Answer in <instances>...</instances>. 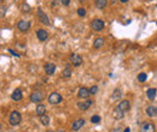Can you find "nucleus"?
I'll return each instance as SVG.
<instances>
[{"mask_svg":"<svg viewBox=\"0 0 157 132\" xmlns=\"http://www.w3.org/2000/svg\"><path fill=\"white\" fill-rule=\"evenodd\" d=\"M22 121V115L18 111H13L10 113V117H9V123L11 126H17L20 125V123Z\"/></svg>","mask_w":157,"mask_h":132,"instance_id":"f257e3e1","label":"nucleus"},{"mask_svg":"<svg viewBox=\"0 0 157 132\" xmlns=\"http://www.w3.org/2000/svg\"><path fill=\"white\" fill-rule=\"evenodd\" d=\"M29 99H30V101L34 102V103H40L41 101H44L45 95H44V93L40 91V90H34L30 94V97H29Z\"/></svg>","mask_w":157,"mask_h":132,"instance_id":"f03ea898","label":"nucleus"},{"mask_svg":"<svg viewBox=\"0 0 157 132\" xmlns=\"http://www.w3.org/2000/svg\"><path fill=\"white\" fill-rule=\"evenodd\" d=\"M91 28H92V30H94V31H102L105 28V23H104V21L97 18V19H93L91 22Z\"/></svg>","mask_w":157,"mask_h":132,"instance_id":"7ed1b4c3","label":"nucleus"},{"mask_svg":"<svg viewBox=\"0 0 157 132\" xmlns=\"http://www.w3.org/2000/svg\"><path fill=\"white\" fill-rule=\"evenodd\" d=\"M48 103H51V104H58V103H61L62 102V95L61 94H58V93H56V91H53V93H51L50 94V96H48Z\"/></svg>","mask_w":157,"mask_h":132,"instance_id":"20e7f679","label":"nucleus"},{"mask_svg":"<svg viewBox=\"0 0 157 132\" xmlns=\"http://www.w3.org/2000/svg\"><path fill=\"white\" fill-rule=\"evenodd\" d=\"M155 130H156L155 125L150 121H144L140 125V132H155Z\"/></svg>","mask_w":157,"mask_h":132,"instance_id":"39448f33","label":"nucleus"},{"mask_svg":"<svg viewBox=\"0 0 157 132\" xmlns=\"http://www.w3.org/2000/svg\"><path fill=\"white\" fill-rule=\"evenodd\" d=\"M30 22L29 21H20L18 23H17V28H18V30L21 31V33H27L29 29H30Z\"/></svg>","mask_w":157,"mask_h":132,"instance_id":"423d86ee","label":"nucleus"},{"mask_svg":"<svg viewBox=\"0 0 157 132\" xmlns=\"http://www.w3.org/2000/svg\"><path fill=\"white\" fill-rule=\"evenodd\" d=\"M37 18H39V21L42 23V24H45V25H48L50 24V19H48V17H47V15L42 11V8H37Z\"/></svg>","mask_w":157,"mask_h":132,"instance_id":"0eeeda50","label":"nucleus"},{"mask_svg":"<svg viewBox=\"0 0 157 132\" xmlns=\"http://www.w3.org/2000/svg\"><path fill=\"white\" fill-rule=\"evenodd\" d=\"M70 61L75 67H79L82 64V58H81V55H79L76 53H71L70 54Z\"/></svg>","mask_w":157,"mask_h":132,"instance_id":"6e6552de","label":"nucleus"},{"mask_svg":"<svg viewBox=\"0 0 157 132\" xmlns=\"http://www.w3.org/2000/svg\"><path fill=\"white\" fill-rule=\"evenodd\" d=\"M90 95H91V91H90V89H88V88H85V87L80 88V89H79V91H77V96H79V99L88 100Z\"/></svg>","mask_w":157,"mask_h":132,"instance_id":"1a4fd4ad","label":"nucleus"},{"mask_svg":"<svg viewBox=\"0 0 157 132\" xmlns=\"http://www.w3.org/2000/svg\"><path fill=\"white\" fill-rule=\"evenodd\" d=\"M44 70H45V73L47 76H52L55 73V71H56V64L47 63V64H45V66H44Z\"/></svg>","mask_w":157,"mask_h":132,"instance_id":"9d476101","label":"nucleus"},{"mask_svg":"<svg viewBox=\"0 0 157 132\" xmlns=\"http://www.w3.org/2000/svg\"><path fill=\"white\" fill-rule=\"evenodd\" d=\"M92 104H93V101H92V100H85V101H82V102H79V103H77V107H79V109H81V111H87Z\"/></svg>","mask_w":157,"mask_h":132,"instance_id":"9b49d317","label":"nucleus"},{"mask_svg":"<svg viewBox=\"0 0 157 132\" xmlns=\"http://www.w3.org/2000/svg\"><path fill=\"white\" fill-rule=\"evenodd\" d=\"M36 37H37L39 41L44 42V41H46V40L48 38V33H47V30H45V29H39V30L36 31Z\"/></svg>","mask_w":157,"mask_h":132,"instance_id":"f8f14e48","label":"nucleus"},{"mask_svg":"<svg viewBox=\"0 0 157 132\" xmlns=\"http://www.w3.org/2000/svg\"><path fill=\"white\" fill-rule=\"evenodd\" d=\"M126 112L123 111H121L117 106L115 107V109H114V112H112V117L116 119V120H121V119H123V117H125Z\"/></svg>","mask_w":157,"mask_h":132,"instance_id":"ddd939ff","label":"nucleus"},{"mask_svg":"<svg viewBox=\"0 0 157 132\" xmlns=\"http://www.w3.org/2000/svg\"><path fill=\"white\" fill-rule=\"evenodd\" d=\"M84 125H85V119H77L73 123L71 129H73V131H79Z\"/></svg>","mask_w":157,"mask_h":132,"instance_id":"4468645a","label":"nucleus"},{"mask_svg":"<svg viewBox=\"0 0 157 132\" xmlns=\"http://www.w3.org/2000/svg\"><path fill=\"white\" fill-rule=\"evenodd\" d=\"M23 97V94H22V90L21 89H15L13 90V93L11 94V99L13 100V101H21Z\"/></svg>","mask_w":157,"mask_h":132,"instance_id":"2eb2a0df","label":"nucleus"},{"mask_svg":"<svg viewBox=\"0 0 157 132\" xmlns=\"http://www.w3.org/2000/svg\"><path fill=\"white\" fill-rule=\"evenodd\" d=\"M117 107H119L121 111H123V112H128L129 108H130V103H129L128 100H122V101L117 104Z\"/></svg>","mask_w":157,"mask_h":132,"instance_id":"dca6fc26","label":"nucleus"},{"mask_svg":"<svg viewBox=\"0 0 157 132\" xmlns=\"http://www.w3.org/2000/svg\"><path fill=\"white\" fill-rule=\"evenodd\" d=\"M35 113H36V115H39V117L44 115V114L46 113V106H45L44 103H37V106H36V108H35Z\"/></svg>","mask_w":157,"mask_h":132,"instance_id":"f3484780","label":"nucleus"},{"mask_svg":"<svg viewBox=\"0 0 157 132\" xmlns=\"http://www.w3.org/2000/svg\"><path fill=\"white\" fill-rule=\"evenodd\" d=\"M122 90L121 89H119V88H116L114 91H112V94H111V100L112 101H120L121 97H122Z\"/></svg>","mask_w":157,"mask_h":132,"instance_id":"a211bd4d","label":"nucleus"},{"mask_svg":"<svg viewBox=\"0 0 157 132\" xmlns=\"http://www.w3.org/2000/svg\"><path fill=\"white\" fill-rule=\"evenodd\" d=\"M145 112H146V115H148V117L154 118V117L157 115V107L156 106H149Z\"/></svg>","mask_w":157,"mask_h":132,"instance_id":"6ab92c4d","label":"nucleus"},{"mask_svg":"<svg viewBox=\"0 0 157 132\" xmlns=\"http://www.w3.org/2000/svg\"><path fill=\"white\" fill-rule=\"evenodd\" d=\"M104 43H105V40H104L103 37H97V38L93 41V47L95 49L102 48V47L104 46Z\"/></svg>","mask_w":157,"mask_h":132,"instance_id":"aec40b11","label":"nucleus"},{"mask_svg":"<svg viewBox=\"0 0 157 132\" xmlns=\"http://www.w3.org/2000/svg\"><path fill=\"white\" fill-rule=\"evenodd\" d=\"M156 94H157V89H155V88H150L146 91V96H148V99L150 100V101H154V100L156 99Z\"/></svg>","mask_w":157,"mask_h":132,"instance_id":"412c9836","label":"nucleus"},{"mask_svg":"<svg viewBox=\"0 0 157 132\" xmlns=\"http://www.w3.org/2000/svg\"><path fill=\"white\" fill-rule=\"evenodd\" d=\"M94 5H95V7H97V8L103 10V8H105V7H106V5H108V0H95Z\"/></svg>","mask_w":157,"mask_h":132,"instance_id":"4be33fe9","label":"nucleus"},{"mask_svg":"<svg viewBox=\"0 0 157 132\" xmlns=\"http://www.w3.org/2000/svg\"><path fill=\"white\" fill-rule=\"evenodd\" d=\"M71 74H73V72H71V68H70L69 66H66V67L62 71V78H64V79L69 78Z\"/></svg>","mask_w":157,"mask_h":132,"instance_id":"5701e85b","label":"nucleus"},{"mask_svg":"<svg viewBox=\"0 0 157 132\" xmlns=\"http://www.w3.org/2000/svg\"><path fill=\"white\" fill-rule=\"evenodd\" d=\"M39 118H40V123H41V125L47 126V125L50 124V117H48V115L44 114V115H41V117H39Z\"/></svg>","mask_w":157,"mask_h":132,"instance_id":"b1692460","label":"nucleus"},{"mask_svg":"<svg viewBox=\"0 0 157 132\" xmlns=\"http://www.w3.org/2000/svg\"><path fill=\"white\" fill-rule=\"evenodd\" d=\"M146 79H148V76H146V73L141 72V73H139V74H138V81H139V82H145Z\"/></svg>","mask_w":157,"mask_h":132,"instance_id":"393cba45","label":"nucleus"},{"mask_svg":"<svg viewBox=\"0 0 157 132\" xmlns=\"http://www.w3.org/2000/svg\"><path fill=\"white\" fill-rule=\"evenodd\" d=\"M91 123H93V124H99V123H100V117H99V115H93V117H91Z\"/></svg>","mask_w":157,"mask_h":132,"instance_id":"a878e982","label":"nucleus"},{"mask_svg":"<svg viewBox=\"0 0 157 132\" xmlns=\"http://www.w3.org/2000/svg\"><path fill=\"white\" fill-rule=\"evenodd\" d=\"M77 15H79L80 17H85V16H86V10H85L84 7H79V8H77Z\"/></svg>","mask_w":157,"mask_h":132,"instance_id":"bb28decb","label":"nucleus"},{"mask_svg":"<svg viewBox=\"0 0 157 132\" xmlns=\"http://www.w3.org/2000/svg\"><path fill=\"white\" fill-rule=\"evenodd\" d=\"M5 13H6V7H5L4 5H1V6H0V17L4 18V17H5Z\"/></svg>","mask_w":157,"mask_h":132,"instance_id":"cd10ccee","label":"nucleus"},{"mask_svg":"<svg viewBox=\"0 0 157 132\" xmlns=\"http://www.w3.org/2000/svg\"><path fill=\"white\" fill-rule=\"evenodd\" d=\"M90 91H91V95H95L98 93V87L97 85H93L90 88Z\"/></svg>","mask_w":157,"mask_h":132,"instance_id":"c85d7f7f","label":"nucleus"},{"mask_svg":"<svg viewBox=\"0 0 157 132\" xmlns=\"http://www.w3.org/2000/svg\"><path fill=\"white\" fill-rule=\"evenodd\" d=\"M61 2H62V5H64V6H68L70 4V0H61Z\"/></svg>","mask_w":157,"mask_h":132,"instance_id":"c756f323","label":"nucleus"},{"mask_svg":"<svg viewBox=\"0 0 157 132\" xmlns=\"http://www.w3.org/2000/svg\"><path fill=\"white\" fill-rule=\"evenodd\" d=\"M9 52H10V53H11L12 55H15V57H20V55H18V54H17V53H16V52L13 51V49H9Z\"/></svg>","mask_w":157,"mask_h":132,"instance_id":"7c9ffc66","label":"nucleus"},{"mask_svg":"<svg viewBox=\"0 0 157 132\" xmlns=\"http://www.w3.org/2000/svg\"><path fill=\"white\" fill-rule=\"evenodd\" d=\"M120 131H121L120 129H112V130H111L110 132H120Z\"/></svg>","mask_w":157,"mask_h":132,"instance_id":"2f4dec72","label":"nucleus"},{"mask_svg":"<svg viewBox=\"0 0 157 132\" xmlns=\"http://www.w3.org/2000/svg\"><path fill=\"white\" fill-rule=\"evenodd\" d=\"M117 1H119V0H110V2H111V4H116Z\"/></svg>","mask_w":157,"mask_h":132,"instance_id":"473e14b6","label":"nucleus"},{"mask_svg":"<svg viewBox=\"0 0 157 132\" xmlns=\"http://www.w3.org/2000/svg\"><path fill=\"white\" fill-rule=\"evenodd\" d=\"M123 132H130V129H129V127H126Z\"/></svg>","mask_w":157,"mask_h":132,"instance_id":"72a5a7b5","label":"nucleus"},{"mask_svg":"<svg viewBox=\"0 0 157 132\" xmlns=\"http://www.w3.org/2000/svg\"><path fill=\"white\" fill-rule=\"evenodd\" d=\"M120 1H121V2H127L128 0H120Z\"/></svg>","mask_w":157,"mask_h":132,"instance_id":"f704fd0d","label":"nucleus"},{"mask_svg":"<svg viewBox=\"0 0 157 132\" xmlns=\"http://www.w3.org/2000/svg\"><path fill=\"white\" fill-rule=\"evenodd\" d=\"M1 1H4V0H1Z\"/></svg>","mask_w":157,"mask_h":132,"instance_id":"c9c22d12","label":"nucleus"}]
</instances>
